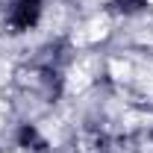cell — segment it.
I'll use <instances>...</instances> for the list:
<instances>
[{
	"instance_id": "obj_1",
	"label": "cell",
	"mask_w": 153,
	"mask_h": 153,
	"mask_svg": "<svg viewBox=\"0 0 153 153\" xmlns=\"http://www.w3.org/2000/svg\"><path fill=\"white\" fill-rule=\"evenodd\" d=\"M41 12H44L41 0H12L3 12V30L9 36H24L38 27Z\"/></svg>"
},
{
	"instance_id": "obj_2",
	"label": "cell",
	"mask_w": 153,
	"mask_h": 153,
	"mask_svg": "<svg viewBox=\"0 0 153 153\" xmlns=\"http://www.w3.org/2000/svg\"><path fill=\"white\" fill-rule=\"evenodd\" d=\"M15 141H18L21 150H27V153H47V138H44V135H41V130H38L36 124H30V121L18 127Z\"/></svg>"
},
{
	"instance_id": "obj_3",
	"label": "cell",
	"mask_w": 153,
	"mask_h": 153,
	"mask_svg": "<svg viewBox=\"0 0 153 153\" xmlns=\"http://www.w3.org/2000/svg\"><path fill=\"white\" fill-rule=\"evenodd\" d=\"M147 6H150V0H106V12L121 15V18L141 15V12H147Z\"/></svg>"
}]
</instances>
